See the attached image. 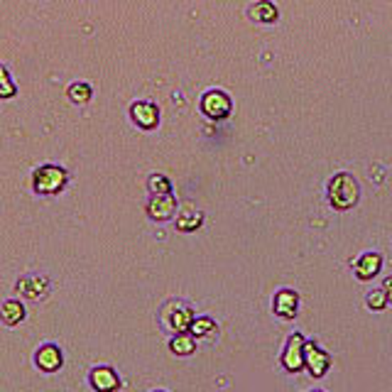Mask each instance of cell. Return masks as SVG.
Segmentation results:
<instances>
[{
  "mask_svg": "<svg viewBox=\"0 0 392 392\" xmlns=\"http://www.w3.org/2000/svg\"><path fill=\"white\" fill-rule=\"evenodd\" d=\"M328 204L333 206L336 211H348L358 204V196H360V189H358V182L346 172H338L336 177L328 182Z\"/></svg>",
  "mask_w": 392,
  "mask_h": 392,
  "instance_id": "cell-1",
  "label": "cell"
},
{
  "mask_svg": "<svg viewBox=\"0 0 392 392\" xmlns=\"http://www.w3.org/2000/svg\"><path fill=\"white\" fill-rule=\"evenodd\" d=\"M69 174L64 167L59 164H42L40 169H35L33 174V187L37 194L42 196H50V194H59L64 189Z\"/></svg>",
  "mask_w": 392,
  "mask_h": 392,
  "instance_id": "cell-2",
  "label": "cell"
},
{
  "mask_svg": "<svg viewBox=\"0 0 392 392\" xmlns=\"http://www.w3.org/2000/svg\"><path fill=\"white\" fill-rule=\"evenodd\" d=\"M192 321H194V311L189 304H184V301H169V304H164V309H162L164 328H169V331H174V333H184V331H189Z\"/></svg>",
  "mask_w": 392,
  "mask_h": 392,
  "instance_id": "cell-3",
  "label": "cell"
},
{
  "mask_svg": "<svg viewBox=\"0 0 392 392\" xmlns=\"http://www.w3.org/2000/svg\"><path fill=\"white\" fill-rule=\"evenodd\" d=\"M304 341L306 338L301 336L299 331H294L292 336L287 338L282 348V356H279V363L287 373H299L304 368Z\"/></svg>",
  "mask_w": 392,
  "mask_h": 392,
  "instance_id": "cell-4",
  "label": "cell"
},
{
  "mask_svg": "<svg viewBox=\"0 0 392 392\" xmlns=\"http://www.w3.org/2000/svg\"><path fill=\"white\" fill-rule=\"evenodd\" d=\"M201 110H204L206 118L211 120H224L231 115L233 110V103L229 98V93L219 91V88H214V91H206L204 98H201Z\"/></svg>",
  "mask_w": 392,
  "mask_h": 392,
  "instance_id": "cell-5",
  "label": "cell"
},
{
  "mask_svg": "<svg viewBox=\"0 0 392 392\" xmlns=\"http://www.w3.org/2000/svg\"><path fill=\"white\" fill-rule=\"evenodd\" d=\"M304 368L311 378H324L331 368V356L314 341H304Z\"/></svg>",
  "mask_w": 392,
  "mask_h": 392,
  "instance_id": "cell-6",
  "label": "cell"
},
{
  "mask_svg": "<svg viewBox=\"0 0 392 392\" xmlns=\"http://www.w3.org/2000/svg\"><path fill=\"white\" fill-rule=\"evenodd\" d=\"M130 118L137 128L142 130H155L160 125V108L150 100H135L130 105Z\"/></svg>",
  "mask_w": 392,
  "mask_h": 392,
  "instance_id": "cell-7",
  "label": "cell"
},
{
  "mask_svg": "<svg viewBox=\"0 0 392 392\" xmlns=\"http://www.w3.org/2000/svg\"><path fill=\"white\" fill-rule=\"evenodd\" d=\"M88 383L96 392H118L120 390V378L110 365H96L88 373Z\"/></svg>",
  "mask_w": 392,
  "mask_h": 392,
  "instance_id": "cell-8",
  "label": "cell"
},
{
  "mask_svg": "<svg viewBox=\"0 0 392 392\" xmlns=\"http://www.w3.org/2000/svg\"><path fill=\"white\" fill-rule=\"evenodd\" d=\"M35 365L42 370V373H57V370L64 365L62 348L54 346V343H45V346H40L35 353Z\"/></svg>",
  "mask_w": 392,
  "mask_h": 392,
  "instance_id": "cell-9",
  "label": "cell"
},
{
  "mask_svg": "<svg viewBox=\"0 0 392 392\" xmlns=\"http://www.w3.org/2000/svg\"><path fill=\"white\" fill-rule=\"evenodd\" d=\"M50 279L45 275H25V277L18 279V292L25 296V299H45L47 292H50Z\"/></svg>",
  "mask_w": 392,
  "mask_h": 392,
  "instance_id": "cell-10",
  "label": "cell"
},
{
  "mask_svg": "<svg viewBox=\"0 0 392 392\" xmlns=\"http://www.w3.org/2000/svg\"><path fill=\"white\" fill-rule=\"evenodd\" d=\"M177 211V199L172 194H155L147 204V216L152 221H169Z\"/></svg>",
  "mask_w": 392,
  "mask_h": 392,
  "instance_id": "cell-11",
  "label": "cell"
},
{
  "mask_svg": "<svg viewBox=\"0 0 392 392\" xmlns=\"http://www.w3.org/2000/svg\"><path fill=\"white\" fill-rule=\"evenodd\" d=\"M272 309L279 319H294L296 311H299V294H296L294 289H279V292L275 294Z\"/></svg>",
  "mask_w": 392,
  "mask_h": 392,
  "instance_id": "cell-12",
  "label": "cell"
},
{
  "mask_svg": "<svg viewBox=\"0 0 392 392\" xmlns=\"http://www.w3.org/2000/svg\"><path fill=\"white\" fill-rule=\"evenodd\" d=\"M383 267V255L380 253H363L356 263H353V272L358 279H373Z\"/></svg>",
  "mask_w": 392,
  "mask_h": 392,
  "instance_id": "cell-13",
  "label": "cell"
},
{
  "mask_svg": "<svg viewBox=\"0 0 392 392\" xmlns=\"http://www.w3.org/2000/svg\"><path fill=\"white\" fill-rule=\"evenodd\" d=\"M25 316H28V311H25L23 301H18V299H8V301H3V306H0V321H3L5 326L23 324Z\"/></svg>",
  "mask_w": 392,
  "mask_h": 392,
  "instance_id": "cell-14",
  "label": "cell"
},
{
  "mask_svg": "<svg viewBox=\"0 0 392 392\" xmlns=\"http://www.w3.org/2000/svg\"><path fill=\"white\" fill-rule=\"evenodd\" d=\"M169 351H172L174 356H179V358L192 356V353H196V338L189 331L174 333V336L169 338Z\"/></svg>",
  "mask_w": 392,
  "mask_h": 392,
  "instance_id": "cell-15",
  "label": "cell"
},
{
  "mask_svg": "<svg viewBox=\"0 0 392 392\" xmlns=\"http://www.w3.org/2000/svg\"><path fill=\"white\" fill-rule=\"evenodd\" d=\"M201 224H204V214H201L199 209H194V206H187V209L177 216V231H182V233H192L196 229H201Z\"/></svg>",
  "mask_w": 392,
  "mask_h": 392,
  "instance_id": "cell-16",
  "label": "cell"
},
{
  "mask_svg": "<svg viewBox=\"0 0 392 392\" xmlns=\"http://www.w3.org/2000/svg\"><path fill=\"white\" fill-rule=\"evenodd\" d=\"M250 18L255 20V23H265V25H270V23H277V18H279V13H277V8H275V3H270V0H260V3H255L250 10Z\"/></svg>",
  "mask_w": 392,
  "mask_h": 392,
  "instance_id": "cell-17",
  "label": "cell"
},
{
  "mask_svg": "<svg viewBox=\"0 0 392 392\" xmlns=\"http://www.w3.org/2000/svg\"><path fill=\"white\" fill-rule=\"evenodd\" d=\"M189 333L194 338H206L211 333H216V321L209 319V316H194L192 326H189Z\"/></svg>",
  "mask_w": 392,
  "mask_h": 392,
  "instance_id": "cell-18",
  "label": "cell"
},
{
  "mask_svg": "<svg viewBox=\"0 0 392 392\" xmlns=\"http://www.w3.org/2000/svg\"><path fill=\"white\" fill-rule=\"evenodd\" d=\"M67 96H69L71 103H88L91 96H93V91H91V86H88V83L76 81V83H69Z\"/></svg>",
  "mask_w": 392,
  "mask_h": 392,
  "instance_id": "cell-19",
  "label": "cell"
},
{
  "mask_svg": "<svg viewBox=\"0 0 392 392\" xmlns=\"http://www.w3.org/2000/svg\"><path fill=\"white\" fill-rule=\"evenodd\" d=\"M147 187H150L152 194H172V182L164 174H150Z\"/></svg>",
  "mask_w": 392,
  "mask_h": 392,
  "instance_id": "cell-20",
  "label": "cell"
},
{
  "mask_svg": "<svg viewBox=\"0 0 392 392\" xmlns=\"http://www.w3.org/2000/svg\"><path fill=\"white\" fill-rule=\"evenodd\" d=\"M365 304H368V309H373V311H383L385 306H388V296H385L383 287L368 292V296H365Z\"/></svg>",
  "mask_w": 392,
  "mask_h": 392,
  "instance_id": "cell-21",
  "label": "cell"
},
{
  "mask_svg": "<svg viewBox=\"0 0 392 392\" xmlns=\"http://www.w3.org/2000/svg\"><path fill=\"white\" fill-rule=\"evenodd\" d=\"M15 93H18V88H15V83L10 81L8 69L0 64V98H13Z\"/></svg>",
  "mask_w": 392,
  "mask_h": 392,
  "instance_id": "cell-22",
  "label": "cell"
},
{
  "mask_svg": "<svg viewBox=\"0 0 392 392\" xmlns=\"http://www.w3.org/2000/svg\"><path fill=\"white\" fill-rule=\"evenodd\" d=\"M383 292H385V296H388V304H392V277H388L383 282Z\"/></svg>",
  "mask_w": 392,
  "mask_h": 392,
  "instance_id": "cell-23",
  "label": "cell"
},
{
  "mask_svg": "<svg viewBox=\"0 0 392 392\" xmlns=\"http://www.w3.org/2000/svg\"><path fill=\"white\" fill-rule=\"evenodd\" d=\"M311 392H324V390H311Z\"/></svg>",
  "mask_w": 392,
  "mask_h": 392,
  "instance_id": "cell-24",
  "label": "cell"
},
{
  "mask_svg": "<svg viewBox=\"0 0 392 392\" xmlns=\"http://www.w3.org/2000/svg\"><path fill=\"white\" fill-rule=\"evenodd\" d=\"M155 392H164V390H155Z\"/></svg>",
  "mask_w": 392,
  "mask_h": 392,
  "instance_id": "cell-25",
  "label": "cell"
}]
</instances>
